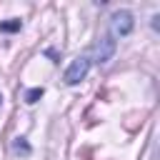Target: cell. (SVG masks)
I'll list each match as a JSON object with an SVG mask.
<instances>
[{
  "label": "cell",
  "mask_w": 160,
  "mask_h": 160,
  "mask_svg": "<svg viewBox=\"0 0 160 160\" xmlns=\"http://www.w3.org/2000/svg\"><path fill=\"white\" fill-rule=\"evenodd\" d=\"M22 28V20L20 18H10V20H2L0 22V32H18Z\"/></svg>",
  "instance_id": "4"
},
{
  "label": "cell",
  "mask_w": 160,
  "mask_h": 160,
  "mask_svg": "<svg viewBox=\"0 0 160 160\" xmlns=\"http://www.w3.org/2000/svg\"><path fill=\"white\" fill-rule=\"evenodd\" d=\"M12 148H15V152H20V150H22L25 155L30 152V148H28V142H25V138H15V142H12Z\"/></svg>",
  "instance_id": "6"
},
{
  "label": "cell",
  "mask_w": 160,
  "mask_h": 160,
  "mask_svg": "<svg viewBox=\"0 0 160 160\" xmlns=\"http://www.w3.org/2000/svg\"><path fill=\"white\" fill-rule=\"evenodd\" d=\"M88 72H90V58L80 55V58H75V60L68 65V70H65V82H68V85H78L80 80H85Z\"/></svg>",
  "instance_id": "3"
},
{
  "label": "cell",
  "mask_w": 160,
  "mask_h": 160,
  "mask_svg": "<svg viewBox=\"0 0 160 160\" xmlns=\"http://www.w3.org/2000/svg\"><path fill=\"white\" fill-rule=\"evenodd\" d=\"M132 25H135V20H132V12L130 10H115L112 12V18H110V35L115 38V35H130L132 32Z\"/></svg>",
  "instance_id": "2"
},
{
  "label": "cell",
  "mask_w": 160,
  "mask_h": 160,
  "mask_svg": "<svg viewBox=\"0 0 160 160\" xmlns=\"http://www.w3.org/2000/svg\"><path fill=\"white\" fill-rule=\"evenodd\" d=\"M115 50H118V40L110 35V32H105V35H100L98 38V42H95V62L98 65H105V62H110L112 60V55H115Z\"/></svg>",
  "instance_id": "1"
},
{
  "label": "cell",
  "mask_w": 160,
  "mask_h": 160,
  "mask_svg": "<svg viewBox=\"0 0 160 160\" xmlns=\"http://www.w3.org/2000/svg\"><path fill=\"white\" fill-rule=\"evenodd\" d=\"M42 92H45L42 88H30V90L25 92V102H28V105H35V102L42 98Z\"/></svg>",
  "instance_id": "5"
},
{
  "label": "cell",
  "mask_w": 160,
  "mask_h": 160,
  "mask_svg": "<svg viewBox=\"0 0 160 160\" xmlns=\"http://www.w3.org/2000/svg\"><path fill=\"white\" fill-rule=\"evenodd\" d=\"M0 108H2V92H0Z\"/></svg>",
  "instance_id": "7"
}]
</instances>
